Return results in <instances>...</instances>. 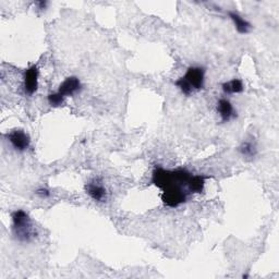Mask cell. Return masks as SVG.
Here are the masks:
<instances>
[{
	"mask_svg": "<svg viewBox=\"0 0 279 279\" xmlns=\"http://www.w3.org/2000/svg\"><path fill=\"white\" fill-rule=\"evenodd\" d=\"M35 193H36V195H38L39 197H42V198H47V197H49V196H50L49 190L44 189V188L38 189Z\"/></svg>",
	"mask_w": 279,
	"mask_h": 279,
	"instance_id": "14",
	"label": "cell"
},
{
	"mask_svg": "<svg viewBox=\"0 0 279 279\" xmlns=\"http://www.w3.org/2000/svg\"><path fill=\"white\" fill-rule=\"evenodd\" d=\"M192 173L185 168L164 169L156 167L153 171L152 183L162 190V201L170 209H176L188 201L191 194L189 183Z\"/></svg>",
	"mask_w": 279,
	"mask_h": 279,
	"instance_id": "1",
	"label": "cell"
},
{
	"mask_svg": "<svg viewBox=\"0 0 279 279\" xmlns=\"http://www.w3.org/2000/svg\"><path fill=\"white\" fill-rule=\"evenodd\" d=\"M12 218V234L18 241L29 243L36 237V230L29 214L23 210L14 211Z\"/></svg>",
	"mask_w": 279,
	"mask_h": 279,
	"instance_id": "2",
	"label": "cell"
},
{
	"mask_svg": "<svg viewBox=\"0 0 279 279\" xmlns=\"http://www.w3.org/2000/svg\"><path fill=\"white\" fill-rule=\"evenodd\" d=\"M81 90L82 83L80 81V79L77 77H69L60 84L57 93L61 95L63 98H66L69 96H73Z\"/></svg>",
	"mask_w": 279,
	"mask_h": 279,
	"instance_id": "6",
	"label": "cell"
},
{
	"mask_svg": "<svg viewBox=\"0 0 279 279\" xmlns=\"http://www.w3.org/2000/svg\"><path fill=\"white\" fill-rule=\"evenodd\" d=\"M221 87H222V91H224V93L229 94V95L242 93L244 90L243 83H242L241 80H239V79H234V80H231V81L225 82L221 85Z\"/></svg>",
	"mask_w": 279,
	"mask_h": 279,
	"instance_id": "11",
	"label": "cell"
},
{
	"mask_svg": "<svg viewBox=\"0 0 279 279\" xmlns=\"http://www.w3.org/2000/svg\"><path fill=\"white\" fill-rule=\"evenodd\" d=\"M207 178L209 177L203 176V174H192V177H191V180L189 183V190L191 194L202 193L205 187V181Z\"/></svg>",
	"mask_w": 279,
	"mask_h": 279,
	"instance_id": "10",
	"label": "cell"
},
{
	"mask_svg": "<svg viewBox=\"0 0 279 279\" xmlns=\"http://www.w3.org/2000/svg\"><path fill=\"white\" fill-rule=\"evenodd\" d=\"M38 75L39 71L37 66L33 65L27 69L24 73V82H23V89L24 93L29 96H32L38 89Z\"/></svg>",
	"mask_w": 279,
	"mask_h": 279,
	"instance_id": "5",
	"label": "cell"
},
{
	"mask_svg": "<svg viewBox=\"0 0 279 279\" xmlns=\"http://www.w3.org/2000/svg\"><path fill=\"white\" fill-rule=\"evenodd\" d=\"M239 153H240L243 157L246 158H254L258 155V146L252 141H244L241 143V145L238 148Z\"/></svg>",
	"mask_w": 279,
	"mask_h": 279,
	"instance_id": "12",
	"label": "cell"
},
{
	"mask_svg": "<svg viewBox=\"0 0 279 279\" xmlns=\"http://www.w3.org/2000/svg\"><path fill=\"white\" fill-rule=\"evenodd\" d=\"M47 100H48L49 105L52 107H59L61 104L65 102V98H63L61 95H59L57 92H56V93H50L48 96H47Z\"/></svg>",
	"mask_w": 279,
	"mask_h": 279,
	"instance_id": "13",
	"label": "cell"
},
{
	"mask_svg": "<svg viewBox=\"0 0 279 279\" xmlns=\"http://www.w3.org/2000/svg\"><path fill=\"white\" fill-rule=\"evenodd\" d=\"M8 141L10 142L12 147L18 150V152H26V150L30 147L31 144V139L29 134L23 130H13L10 133L7 134Z\"/></svg>",
	"mask_w": 279,
	"mask_h": 279,
	"instance_id": "4",
	"label": "cell"
},
{
	"mask_svg": "<svg viewBox=\"0 0 279 279\" xmlns=\"http://www.w3.org/2000/svg\"><path fill=\"white\" fill-rule=\"evenodd\" d=\"M37 5H38V9L44 10V9H46L47 6H48V3H47V2H38Z\"/></svg>",
	"mask_w": 279,
	"mask_h": 279,
	"instance_id": "15",
	"label": "cell"
},
{
	"mask_svg": "<svg viewBox=\"0 0 279 279\" xmlns=\"http://www.w3.org/2000/svg\"><path fill=\"white\" fill-rule=\"evenodd\" d=\"M85 191L94 201H96V202H105L106 201L107 191H106L105 187H104L102 183H99L97 180L90 181L89 183H86Z\"/></svg>",
	"mask_w": 279,
	"mask_h": 279,
	"instance_id": "7",
	"label": "cell"
},
{
	"mask_svg": "<svg viewBox=\"0 0 279 279\" xmlns=\"http://www.w3.org/2000/svg\"><path fill=\"white\" fill-rule=\"evenodd\" d=\"M229 18L234 22L235 28L238 33L240 34H248L252 29L251 23L246 21L244 18H242L240 14L237 13L236 11H228Z\"/></svg>",
	"mask_w": 279,
	"mask_h": 279,
	"instance_id": "9",
	"label": "cell"
},
{
	"mask_svg": "<svg viewBox=\"0 0 279 279\" xmlns=\"http://www.w3.org/2000/svg\"><path fill=\"white\" fill-rule=\"evenodd\" d=\"M217 111L220 116L221 122H229L231 119L236 117L235 108L228 99L221 98L217 103Z\"/></svg>",
	"mask_w": 279,
	"mask_h": 279,
	"instance_id": "8",
	"label": "cell"
},
{
	"mask_svg": "<svg viewBox=\"0 0 279 279\" xmlns=\"http://www.w3.org/2000/svg\"><path fill=\"white\" fill-rule=\"evenodd\" d=\"M205 69L203 67H190L186 74L177 80L174 84L179 90L189 96L195 91H200L204 87Z\"/></svg>",
	"mask_w": 279,
	"mask_h": 279,
	"instance_id": "3",
	"label": "cell"
}]
</instances>
